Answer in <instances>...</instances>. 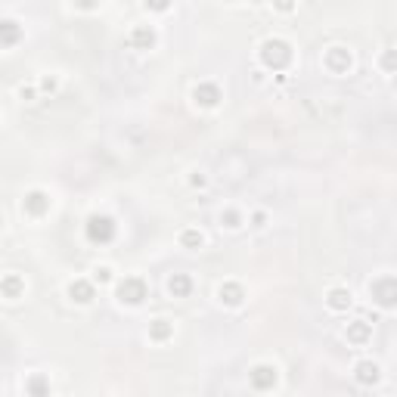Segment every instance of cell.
I'll return each instance as SVG.
<instances>
[{
  "mask_svg": "<svg viewBox=\"0 0 397 397\" xmlns=\"http://www.w3.org/2000/svg\"><path fill=\"white\" fill-rule=\"evenodd\" d=\"M190 186H196V190H205V186H208V177H205V174H202V171H193Z\"/></svg>",
  "mask_w": 397,
  "mask_h": 397,
  "instance_id": "cell-25",
  "label": "cell"
},
{
  "mask_svg": "<svg viewBox=\"0 0 397 397\" xmlns=\"http://www.w3.org/2000/svg\"><path fill=\"white\" fill-rule=\"evenodd\" d=\"M351 304H354V295H351V289H345V285H332V289L326 292V308L332 313L351 310Z\"/></svg>",
  "mask_w": 397,
  "mask_h": 397,
  "instance_id": "cell-12",
  "label": "cell"
},
{
  "mask_svg": "<svg viewBox=\"0 0 397 397\" xmlns=\"http://www.w3.org/2000/svg\"><path fill=\"white\" fill-rule=\"evenodd\" d=\"M19 38H22V29H19L16 19H0V44L10 50L19 44Z\"/></svg>",
  "mask_w": 397,
  "mask_h": 397,
  "instance_id": "cell-17",
  "label": "cell"
},
{
  "mask_svg": "<svg viewBox=\"0 0 397 397\" xmlns=\"http://www.w3.org/2000/svg\"><path fill=\"white\" fill-rule=\"evenodd\" d=\"M0 292H3L6 301H19V298L25 295V280L19 274H6L3 280H0Z\"/></svg>",
  "mask_w": 397,
  "mask_h": 397,
  "instance_id": "cell-15",
  "label": "cell"
},
{
  "mask_svg": "<svg viewBox=\"0 0 397 397\" xmlns=\"http://www.w3.org/2000/svg\"><path fill=\"white\" fill-rule=\"evenodd\" d=\"M143 10L146 13H149V10L152 13H165V10H168V3H143Z\"/></svg>",
  "mask_w": 397,
  "mask_h": 397,
  "instance_id": "cell-28",
  "label": "cell"
},
{
  "mask_svg": "<svg viewBox=\"0 0 397 397\" xmlns=\"http://www.w3.org/2000/svg\"><path fill=\"white\" fill-rule=\"evenodd\" d=\"M323 66L329 68L332 75H347L351 72V66H354V57H351L347 47H329L326 57H323Z\"/></svg>",
  "mask_w": 397,
  "mask_h": 397,
  "instance_id": "cell-9",
  "label": "cell"
},
{
  "mask_svg": "<svg viewBox=\"0 0 397 397\" xmlns=\"http://www.w3.org/2000/svg\"><path fill=\"white\" fill-rule=\"evenodd\" d=\"M84 233H87V239L93 242V246H109V242L115 239L118 227H115V220L109 218V214H90L87 224H84Z\"/></svg>",
  "mask_w": 397,
  "mask_h": 397,
  "instance_id": "cell-4",
  "label": "cell"
},
{
  "mask_svg": "<svg viewBox=\"0 0 397 397\" xmlns=\"http://www.w3.org/2000/svg\"><path fill=\"white\" fill-rule=\"evenodd\" d=\"M19 96H22V100H25V103H31V100H34V96H38V87H31V84H29V87H25V84H22V87H19Z\"/></svg>",
  "mask_w": 397,
  "mask_h": 397,
  "instance_id": "cell-27",
  "label": "cell"
},
{
  "mask_svg": "<svg viewBox=\"0 0 397 397\" xmlns=\"http://www.w3.org/2000/svg\"><path fill=\"white\" fill-rule=\"evenodd\" d=\"M25 394L29 397H50V379L44 373H31L25 379Z\"/></svg>",
  "mask_w": 397,
  "mask_h": 397,
  "instance_id": "cell-16",
  "label": "cell"
},
{
  "mask_svg": "<svg viewBox=\"0 0 397 397\" xmlns=\"http://www.w3.org/2000/svg\"><path fill=\"white\" fill-rule=\"evenodd\" d=\"M50 193H44V190H29L25 193V199H22V211L29 214V218H44L47 211H50Z\"/></svg>",
  "mask_w": 397,
  "mask_h": 397,
  "instance_id": "cell-10",
  "label": "cell"
},
{
  "mask_svg": "<svg viewBox=\"0 0 397 397\" xmlns=\"http://www.w3.org/2000/svg\"><path fill=\"white\" fill-rule=\"evenodd\" d=\"M168 292L174 298H186L193 292V280L186 274H174V276H168Z\"/></svg>",
  "mask_w": 397,
  "mask_h": 397,
  "instance_id": "cell-19",
  "label": "cell"
},
{
  "mask_svg": "<svg viewBox=\"0 0 397 397\" xmlns=\"http://www.w3.org/2000/svg\"><path fill=\"white\" fill-rule=\"evenodd\" d=\"M379 68L385 75H397V50L394 47H388V50L379 53Z\"/></svg>",
  "mask_w": 397,
  "mask_h": 397,
  "instance_id": "cell-22",
  "label": "cell"
},
{
  "mask_svg": "<svg viewBox=\"0 0 397 397\" xmlns=\"http://www.w3.org/2000/svg\"><path fill=\"white\" fill-rule=\"evenodd\" d=\"M345 338H347V345L364 347L366 341L373 338V323H366V320H351V323L345 326Z\"/></svg>",
  "mask_w": 397,
  "mask_h": 397,
  "instance_id": "cell-13",
  "label": "cell"
},
{
  "mask_svg": "<svg viewBox=\"0 0 397 397\" xmlns=\"http://www.w3.org/2000/svg\"><path fill=\"white\" fill-rule=\"evenodd\" d=\"M369 301L379 310H397V276L382 274L369 280Z\"/></svg>",
  "mask_w": 397,
  "mask_h": 397,
  "instance_id": "cell-2",
  "label": "cell"
},
{
  "mask_svg": "<svg viewBox=\"0 0 397 397\" xmlns=\"http://www.w3.org/2000/svg\"><path fill=\"white\" fill-rule=\"evenodd\" d=\"M220 100H224V93H220V87L214 81H202V84L193 87V103L199 109H218Z\"/></svg>",
  "mask_w": 397,
  "mask_h": 397,
  "instance_id": "cell-8",
  "label": "cell"
},
{
  "mask_svg": "<svg viewBox=\"0 0 397 397\" xmlns=\"http://www.w3.org/2000/svg\"><path fill=\"white\" fill-rule=\"evenodd\" d=\"M115 298L124 308H140L149 298V285H146L143 276H124V280L115 283Z\"/></svg>",
  "mask_w": 397,
  "mask_h": 397,
  "instance_id": "cell-3",
  "label": "cell"
},
{
  "mask_svg": "<svg viewBox=\"0 0 397 397\" xmlns=\"http://www.w3.org/2000/svg\"><path fill=\"white\" fill-rule=\"evenodd\" d=\"M38 90H40V93H57V90H59V78H57V75H44V78H40L38 81Z\"/></svg>",
  "mask_w": 397,
  "mask_h": 397,
  "instance_id": "cell-24",
  "label": "cell"
},
{
  "mask_svg": "<svg viewBox=\"0 0 397 397\" xmlns=\"http://www.w3.org/2000/svg\"><path fill=\"white\" fill-rule=\"evenodd\" d=\"M66 295H68V301H72V304L87 308V304H93V298H96V285H93V280L78 276V280H72L66 285Z\"/></svg>",
  "mask_w": 397,
  "mask_h": 397,
  "instance_id": "cell-7",
  "label": "cell"
},
{
  "mask_svg": "<svg viewBox=\"0 0 397 397\" xmlns=\"http://www.w3.org/2000/svg\"><path fill=\"white\" fill-rule=\"evenodd\" d=\"M218 301L224 304V308H230V310H239L242 304H246V289H242L239 283H220L218 285Z\"/></svg>",
  "mask_w": 397,
  "mask_h": 397,
  "instance_id": "cell-11",
  "label": "cell"
},
{
  "mask_svg": "<svg viewBox=\"0 0 397 397\" xmlns=\"http://www.w3.org/2000/svg\"><path fill=\"white\" fill-rule=\"evenodd\" d=\"M90 280H93V285H112L115 283V274H112V267L109 264H96L93 270H90Z\"/></svg>",
  "mask_w": 397,
  "mask_h": 397,
  "instance_id": "cell-21",
  "label": "cell"
},
{
  "mask_svg": "<svg viewBox=\"0 0 397 397\" xmlns=\"http://www.w3.org/2000/svg\"><path fill=\"white\" fill-rule=\"evenodd\" d=\"M292 59H295L292 44H289V40H283V38H267L261 47H257V62H261L267 72L283 75L285 68L292 66Z\"/></svg>",
  "mask_w": 397,
  "mask_h": 397,
  "instance_id": "cell-1",
  "label": "cell"
},
{
  "mask_svg": "<svg viewBox=\"0 0 397 397\" xmlns=\"http://www.w3.org/2000/svg\"><path fill=\"white\" fill-rule=\"evenodd\" d=\"M276 382H280V369L274 364H255L248 369V385L255 391H270V388H276Z\"/></svg>",
  "mask_w": 397,
  "mask_h": 397,
  "instance_id": "cell-5",
  "label": "cell"
},
{
  "mask_svg": "<svg viewBox=\"0 0 397 397\" xmlns=\"http://www.w3.org/2000/svg\"><path fill=\"white\" fill-rule=\"evenodd\" d=\"M130 47L134 50H152V47L158 44V34H156V29L152 25H137L134 31H130Z\"/></svg>",
  "mask_w": 397,
  "mask_h": 397,
  "instance_id": "cell-14",
  "label": "cell"
},
{
  "mask_svg": "<svg viewBox=\"0 0 397 397\" xmlns=\"http://www.w3.org/2000/svg\"><path fill=\"white\" fill-rule=\"evenodd\" d=\"M174 338V323L171 320H152L149 323V341H156V345H165V341Z\"/></svg>",
  "mask_w": 397,
  "mask_h": 397,
  "instance_id": "cell-18",
  "label": "cell"
},
{
  "mask_svg": "<svg viewBox=\"0 0 397 397\" xmlns=\"http://www.w3.org/2000/svg\"><path fill=\"white\" fill-rule=\"evenodd\" d=\"M351 375H354V382H357V385H364V388H375V385L382 382V366L375 364V360L364 357V360H357V364H354Z\"/></svg>",
  "mask_w": 397,
  "mask_h": 397,
  "instance_id": "cell-6",
  "label": "cell"
},
{
  "mask_svg": "<svg viewBox=\"0 0 397 397\" xmlns=\"http://www.w3.org/2000/svg\"><path fill=\"white\" fill-rule=\"evenodd\" d=\"M252 227H255V230H264V227H267V211H252Z\"/></svg>",
  "mask_w": 397,
  "mask_h": 397,
  "instance_id": "cell-26",
  "label": "cell"
},
{
  "mask_svg": "<svg viewBox=\"0 0 397 397\" xmlns=\"http://www.w3.org/2000/svg\"><path fill=\"white\" fill-rule=\"evenodd\" d=\"M180 246H183L186 252H199V248L205 246V233H202V230H196V227L183 230V233H180Z\"/></svg>",
  "mask_w": 397,
  "mask_h": 397,
  "instance_id": "cell-20",
  "label": "cell"
},
{
  "mask_svg": "<svg viewBox=\"0 0 397 397\" xmlns=\"http://www.w3.org/2000/svg\"><path fill=\"white\" fill-rule=\"evenodd\" d=\"M220 227L239 230L242 227V211H236V208H224V211H220Z\"/></svg>",
  "mask_w": 397,
  "mask_h": 397,
  "instance_id": "cell-23",
  "label": "cell"
}]
</instances>
